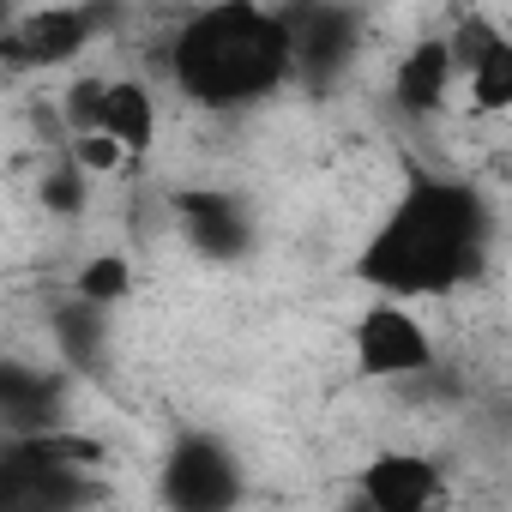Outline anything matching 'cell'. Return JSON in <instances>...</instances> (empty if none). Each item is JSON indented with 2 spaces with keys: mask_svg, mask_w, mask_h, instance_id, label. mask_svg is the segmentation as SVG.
I'll list each match as a JSON object with an SVG mask.
<instances>
[{
  "mask_svg": "<svg viewBox=\"0 0 512 512\" xmlns=\"http://www.w3.org/2000/svg\"><path fill=\"white\" fill-rule=\"evenodd\" d=\"M488 217L458 181H410L368 235L356 278L380 296H446L482 272Z\"/></svg>",
  "mask_w": 512,
  "mask_h": 512,
  "instance_id": "cell-1",
  "label": "cell"
},
{
  "mask_svg": "<svg viewBox=\"0 0 512 512\" xmlns=\"http://www.w3.org/2000/svg\"><path fill=\"white\" fill-rule=\"evenodd\" d=\"M169 79L199 109H241L296 79L290 19L266 7H211L193 13L169 43Z\"/></svg>",
  "mask_w": 512,
  "mask_h": 512,
  "instance_id": "cell-2",
  "label": "cell"
},
{
  "mask_svg": "<svg viewBox=\"0 0 512 512\" xmlns=\"http://www.w3.org/2000/svg\"><path fill=\"white\" fill-rule=\"evenodd\" d=\"M350 356L362 380H416L434 368V338L404 302H374L350 326Z\"/></svg>",
  "mask_w": 512,
  "mask_h": 512,
  "instance_id": "cell-3",
  "label": "cell"
},
{
  "mask_svg": "<svg viewBox=\"0 0 512 512\" xmlns=\"http://www.w3.org/2000/svg\"><path fill=\"white\" fill-rule=\"evenodd\" d=\"M235 500H241V476L229 452L217 440L187 434L163 464V506L169 512H235Z\"/></svg>",
  "mask_w": 512,
  "mask_h": 512,
  "instance_id": "cell-4",
  "label": "cell"
},
{
  "mask_svg": "<svg viewBox=\"0 0 512 512\" xmlns=\"http://www.w3.org/2000/svg\"><path fill=\"white\" fill-rule=\"evenodd\" d=\"M356 500L368 512H434L440 506V470L422 452H380V458H368Z\"/></svg>",
  "mask_w": 512,
  "mask_h": 512,
  "instance_id": "cell-5",
  "label": "cell"
},
{
  "mask_svg": "<svg viewBox=\"0 0 512 512\" xmlns=\"http://www.w3.org/2000/svg\"><path fill=\"white\" fill-rule=\"evenodd\" d=\"M91 31H97V13L85 7H49V13H25L13 19L7 31V55L13 61H31V67H61V61H79L91 49Z\"/></svg>",
  "mask_w": 512,
  "mask_h": 512,
  "instance_id": "cell-6",
  "label": "cell"
},
{
  "mask_svg": "<svg viewBox=\"0 0 512 512\" xmlns=\"http://www.w3.org/2000/svg\"><path fill=\"white\" fill-rule=\"evenodd\" d=\"M290 19V55H296V73L302 79H332L350 55H356V19L350 13H332V7H302V13H284Z\"/></svg>",
  "mask_w": 512,
  "mask_h": 512,
  "instance_id": "cell-7",
  "label": "cell"
},
{
  "mask_svg": "<svg viewBox=\"0 0 512 512\" xmlns=\"http://www.w3.org/2000/svg\"><path fill=\"white\" fill-rule=\"evenodd\" d=\"M452 79H458L452 43H446V37H428V43H416V49L398 61V73H392V97H398L404 115H434Z\"/></svg>",
  "mask_w": 512,
  "mask_h": 512,
  "instance_id": "cell-8",
  "label": "cell"
},
{
  "mask_svg": "<svg viewBox=\"0 0 512 512\" xmlns=\"http://www.w3.org/2000/svg\"><path fill=\"white\" fill-rule=\"evenodd\" d=\"M175 223H181V235L199 253H211V260H223V253H235L247 241V217L223 193H181L175 199Z\"/></svg>",
  "mask_w": 512,
  "mask_h": 512,
  "instance_id": "cell-9",
  "label": "cell"
},
{
  "mask_svg": "<svg viewBox=\"0 0 512 512\" xmlns=\"http://www.w3.org/2000/svg\"><path fill=\"white\" fill-rule=\"evenodd\" d=\"M103 133L127 145V157H145L157 145V97L145 79H115L109 91V115H103Z\"/></svg>",
  "mask_w": 512,
  "mask_h": 512,
  "instance_id": "cell-10",
  "label": "cell"
},
{
  "mask_svg": "<svg viewBox=\"0 0 512 512\" xmlns=\"http://www.w3.org/2000/svg\"><path fill=\"white\" fill-rule=\"evenodd\" d=\"M109 91L115 79L103 73H79L61 97V121H67V139H85V133H103V115H109Z\"/></svg>",
  "mask_w": 512,
  "mask_h": 512,
  "instance_id": "cell-11",
  "label": "cell"
},
{
  "mask_svg": "<svg viewBox=\"0 0 512 512\" xmlns=\"http://www.w3.org/2000/svg\"><path fill=\"white\" fill-rule=\"evenodd\" d=\"M127 290H133V266L121 253H91L73 278V296L91 302V308H115V302H127Z\"/></svg>",
  "mask_w": 512,
  "mask_h": 512,
  "instance_id": "cell-12",
  "label": "cell"
},
{
  "mask_svg": "<svg viewBox=\"0 0 512 512\" xmlns=\"http://www.w3.org/2000/svg\"><path fill=\"white\" fill-rule=\"evenodd\" d=\"M464 91H470V103H476L482 115H506V109H512V37H506L476 73H464Z\"/></svg>",
  "mask_w": 512,
  "mask_h": 512,
  "instance_id": "cell-13",
  "label": "cell"
},
{
  "mask_svg": "<svg viewBox=\"0 0 512 512\" xmlns=\"http://www.w3.org/2000/svg\"><path fill=\"white\" fill-rule=\"evenodd\" d=\"M67 157H73V169H79L85 181H109V175H121V169H127V145H121V139H109V133L67 139Z\"/></svg>",
  "mask_w": 512,
  "mask_h": 512,
  "instance_id": "cell-14",
  "label": "cell"
},
{
  "mask_svg": "<svg viewBox=\"0 0 512 512\" xmlns=\"http://www.w3.org/2000/svg\"><path fill=\"white\" fill-rule=\"evenodd\" d=\"M85 187H91V181L73 169V157H67V151H61V163H55V169H43V205H49L55 217H79V211H85Z\"/></svg>",
  "mask_w": 512,
  "mask_h": 512,
  "instance_id": "cell-15",
  "label": "cell"
}]
</instances>
